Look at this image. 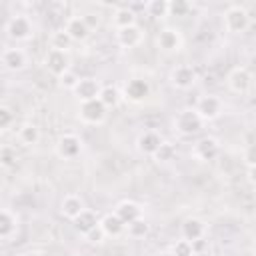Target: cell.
I'll use <instances>...</instances> for the list:
<instances>
[{"mask_svg":"<svg viewBox=\"0 0 256 256\" xmlns=\"http://www.w3.org/2000/svg\"><path fill=\"white\" fill-rule=\"evenodd\" d=\"M196 80H198V72H196L194 66H190V64H178V66L172 68V72H170V82H172V86L178 88V90H188V88H192V86L196 84Z\"/></svg>","mask_w":256,"mask_h":256,"instance_id":"cell-8","label":"cell"},{"mask_svg":"<svg viewBox=\"0 0 256 256\" xmlns=\"http://www.w3.org/2000/svg\"><path fill=\"white\" fill-rule=\"evenodd\" d=\"M114 212L118 214V218H120L126 226L132 224L134 220L142 218V206H140L138 202H134V200H122V202L116 206Z\"/></svg>","mask_w":256,"mask_h":256,"instance_id":"cell-20","label":"cell"},{"mask_svg":"<svg viewBox=\"0 0 256 256\" xmlns=\"http://www.w3.org/2000/svg\"><path fill=\"white\" fill-rule=\"evenodd\" d=\"M80 80H82V78H80L74 70H68V72H64V74L58 78V84H60L64 90H72V92H74Z\"/></svg>","mask_w":256,"mask_h":256,"instance_id":"cell-31","label":"cell"},{"mask_svg":"<svg viewBox=\"0 0 256 256\" xmlns=\"http://www.w3.org/2000/svg\"><path fill=\"white\" fill-rule=\"evenodd\" d=\"M180 234L184 240H190V242H196V240H202L204 234H206V224L200 220V218H186L180 226Z\"/></svg>","mask_w":256,"mask_h":256,"instance_id":"cell-19","label":"cell"},{"mask_svg":"<svg viewBox=\"0 0 256 256\" xmlns=\"http://www.w3.org/2000/svg\"><path fill=\"white\" fill-rule=\"evenodd\" d=\"M176 256H194L196 252H194V246H192V242L190 240H184V238H180V240H176L174 244H172V248H170Z\"/></svg>","mask_w":256,"mask_h":256,"instance_id":"cell-32","label":"cell"},{"mask_svg":"<svg viewBox=\"0 0 256 256\" xmlns=\"http://www.w3.org/2000/svg\"><path fill=\"white\" fill-rule=\"evenodd\" d=\"M254 142H256V132H254Z\"/></svg>","mask_w":256,"mask_h":256,"instance_id":"cell-41","label":"cell"},{"mask_svg":"<svg viewBox=\"0 0 256 256\" xmlns=\"http://www.w3.org/2000/svg\"><path fill=\"white\" fill-rule=\"evenodd\" d=\"M106 106L96 98V100H88V102H80L78 106V118L84 122V124H92V126H98L106 120Z\"/></svg>","mask_w":256,"mask_h":256,"instance_id":"cell-4","label":"cell"},{"mask_svg":"<svg viewBox=\"0 0 256 256\" xmlns=\"http://www.w3.org/2000/svg\"><path fill=\"white\" fill-rule=\"evenodd\" d=\"M222 110H224V104H222V100H220L218 96H214V94H206V96H202V98L196 102V112L200 114V118H202L204 122H212V120L220 118Z\"/></svg>","mask_w":256,"mask_h":256,"instance_id":"cell-7","label":"cell"},{"mask_svg":"<svg viewBox=\"0 0 256 256\" xmlns=\"http://www.w3.org/2000/svg\"><path fill=\"white\" fill-rule=\"evenodd\" d=\"M18 140H20L24 146H34V144H38V140H40V128H38L36 124H32V122L22 124L20 130H18Z\"/></svg>","mask_w":256,"mask_h":256,"instance_id":"cell-26","label":"cell"},{"mask_svg":"<svg viewBox=\"0 0 256 256\" xmlns=\"http://www.w3.org/2000/svg\"><path fill=\"white\" fill-rule=\"evenodd\" d=\"M116 40L122 48H136L144 42V30L134 24V26H128V28H122V30H116Z\"/></svg>","mask_w":256,"mask_h":256,"instance_id":"cell-14","label":"cell"},{"mask_svg":"<svg viewBox=\"0 0 256 256\" xmlns=\"http://www.w3.org/2000/svg\"><path fill=\"white\" fill-rule=\"evenodd\" d=\"M84 238H86V240H88L90 244H100V242H104V238H106V234H104V230H102V226L98 224V226H96V228H92V230H90V232H88V234H86Z\"/></svg>","mask_w":256,"mask_h":256,"instance_id":"cell-35","label":"cell"},{"mask_svg":"<svg viewBox=\"0 0 256 256\" xmlns=\"http://www.w3.org/2000/svg\"><path fill=\"white\" fill-rule=\"evenodd\" d=\"M100 82L96 78H82L74 90V96L78 98V102H88V100H96L100 96Z\"/></svg>","mask_w":256,"mask_h":256,"instance_id":"cell-16","label":"cell"},{"mask_svg":"<svg viewBox=\"0 0 256 256\" xmlns=\"http://www.w3.org/2000/svg\"><path fill=\"white\" fill-rule=\"evenodd\" d=\"M162 142H164V140L160 138L158 132H154V130H146V132H142V134L138 136V140H136V148H138V152L144 154V156H154Z\"/></svg>","mask_w":256,"mask_h":256,"instance_id":"cell-17","label":"cell"},{"mask_svg":"<svg viewBox=\"0 0 256 256\" xmlns=\"http://www.w3.org/2000/svg\"><path fill=\"white\" fill-rule=\"evenodd\" d=\"M158 256H176V254H174L172 250H164V252H160Z\"/></svg>","mask_w":256,"mask_h":256,"instance_id":"cell-40","label":"cell"},{"mask_svg":"<svg viewBox=\"0 0 256 256\" xmlns=\"http://www.w3.org/2000/svg\"><path fill=\"white\" fill-rule=\"evenodd\" d=\"M16 230H18V216L14 212H10L8 208H4L0 212V238L8 240L16 234Z\"/></svg>","mask_w":256,"mask_h":256,"instance_id":"cell-21","label":"cell"},{"mask_svg":"<svg viewBox=\"0 0 256 256\" xmlns=\"http://www.w3.org/2000/svg\"><path fill=\"white\" fill-rule=\"evenodd\" d=\"M72 224H74V230L76 232H80V234H88L92 228H96L98 224H100V220H98V216H96V212H92V210H84L78 218H74L72 220Z\"/></svg>","mask_w":256,"mask_h":256,"instance_id":"cell-22","label":"cell"},{"mask_svg":"<svg viewBox=\"0 0 256 256\" xmlns=\"http://www.w3.org/2000/svg\"><path fill=\"white\" fill-rule=\"evenodd\" d=\"M150 84L144 78H130L122 88V98H126L132 104H140L150 96Z\"/></svg>","mask_w":256,"mask_h":256,"instance_id":"cell-6","label":"cell"},{"mask_svg":"<svg viewBox=\"0 0 256 256\" xmlns=\"http://www.w3.org/2000/svg\"><path fill=\"white\" fill-rule=\"evenodd\" d=\"M204 126V120L200 118V114L196 112V108H184L176 114L174 118V130L182 136H192L198 134Z\"/></svg>","mask_w":256,"mask_h":256,"instance_id":"cell-2","label":"cell"},{"mask_svg":"<svg viewBox=\"0 0 256 256\" xmlns=\"http://www.w3.org/2000/svg\"><path fill=\"white\" fill-rule=\"evenodd\" d=\"M6 34H8V38H12L16 42L30 40L32 34H34V24H32V20L28 16L16 14L12 18H8V22H6Z\"/></svg>","mask_w":256,"mask_h":256,"instance_id":"cell-3","label":"cell"},{"mask_svg":"<svg viewBox=\"0 0 256 256\" xmlns=\"http://www.w3.org/2000/svg\"><path fill=\"white\" fill-rule=\"evenodd\" d=\"M82 18H84V22L88 24V28H90V30H94V28L100 24V18H98V14H84Z\"/></svg>","mask_w":256,"mask_h":256,"instance_id":"cell-38","label":"cell"},{"mask_svg":"<svg viewBox=\"0 0 256 256\" xmlns=\"http://www.w3.org/2000/svg\"><path fill=\"white\" fill-rule=\"evenodd\" d=\"M192 154H194V158L200 160V162H212V160H216L218 154H220V144H218L216 138L204 136V138L196 140V144H194V148H192Z\"/></svg>","mask_w":256,"mask_h":256,"instance_id":"cell-11","label":"cell"},{"mask_svg":"<svg viewBox=\"0 0 256 256\" xmlns=\"http://www.w3.org/2000/svg\"><path fill=\"white\" fill-rule=\"evenodd\" d=\"M144 10L150 18L160 20V18L170 16V2L168 0H150V2L144 4Z\"/></svg>","mask_w":256,"mask_h":256,"instance_id":"cell-25","label":"cell"},{"mask_svg":"<svg viewBox=\"0 0 256 256\" xmlns=\"http://www.w3.org/2000/svg\"><path fill=\"white\" fill-rule=\"evenodd\" d=\"M228 88L234 94H248L252 88V74L244 66H236L228 74Z\"/></svg>","mask_w":256,"mask_h":256,"instance_id":"cell-10","label":"cell"},{"mask_svg":"<svg viewBox=\"0 0 256 256\" xmlns=\"http://www.w3.org/2000/svg\"><path fill=\"white\" fill-rule=\"evenodd\" d=\"M44 66H46V70H48L52 76L60 78L64 72L70 70V56H68V52H64V50L50 48V50L46 52V56H44Z\"/></svg>","mask_w":256,"mask_h":256,"instance_id":"cell-5","label":"cell"},{"mask_svg":"<svg viewBox=\"0 0 256 256\" xmlns=\"http://www.w3.org/2000/svg\"><path fill=\"white\" fill-rule=\"evenodd\" d=\"M70 44H72V38L66 34L64 28L52 32V36H50V48H56V50H64L66 52L70 48Z\"/></svg>","mask_w":256,"mask_h":256,"instance_id":"cell-30","label":"cell"},{"mask_svg":"<svg viewBox=\"0 0 256 256\" xmlns=\"http://www.w3.org/2000/svg\"><path fill=\"white\" fill-rule=\"evenodd\" d=\"M64 30L72 38V42H84L90 36V32H92L82 16H70L66 20V24H64Z\"/></svg>","mask_w":256,"mask_h":256,"instance_id":"cell-15","label":"cell"},{"mask_svg":"<svg viewBox=\"0 0 256 256\" xmlns=\"http://www.w3.org/2000/svg\"><path fill=\"white\" fill-rule=\"evenodd\" d=\"M56 152H58V156L64 158V160H74V158H78L80 152H82V140H80L76 134L66 132V134H62V136L58 138V142H56Z\"/></svg>","mask_w":256,"mask_h":256,"instance_id":"cell-9","label":"cell"},{"mask_svg":"<svg viewBox=\"0 0 256 256\" xmlns=\"http://www.w3.org/2000/svg\"><path fill=\"white\" fill-rule=\"evenodd\" d=\"M158 164H168V162H172L174 158H176V146L172 144V142H162L160 144V148L156 150V154L152 156Z\"/></svg>","mask_w":256,"mask_h":256,"instance_id":"cell-28","label":"cell"},{"mask_svg":"<svg viewBox=\"0 0 256 256\" xmlns=\"http://www.w3.org/2000/svg\"><path fill=\"white\" fill-rule=\"evenodd\" d=\"M254 250H256V242H254Z\"/></svg>","mask_w":256,"mask_h":256,"instance_id":"cell-42","label":"cell"},{"mask_svg":"<svg viewBox=\"0 0 256 256\" xmlns=\"http://www.w3.org/2000/svg\"><path fill=\"white\" fill-rule=\"evenodd\" d=\"M156 46L158 50L166 52V54H172V52H178L182 48V34L178 28H162L156 36Z\"/></svg>","mask_w":256,"mask_h":256,"instance_id":"cell-12","label":"cell"},{"mask_svg":"<svg viewBox=\"0 0 256 256\" xmlns=\"http://www.w3.org/2000/svg\"><path fill=\"white\" fill-rule=\"evenodd\" d=\"M192 10V4L186 0H172L170 2V16H188Z\"/></svg>","mask_w":256,"mask_h":256,"instance_id":"cell-33","label":"cell"},{"mask_svg":"<svg viewBox=\"0 0 256 256\" xmlns=\"http://www.w3.org/2000/svg\"><path fill=\"white\" fill-rule=\"evenodd\" d=\"M248 180L256 186V166H250V168H248Z\"/></svg>","mask_w":256,"mask_h":256,"instance_id":"cell-39","label":"cell"},{"mask_svg":"<svg viewBox=\"0 0 256 256\" xmlns=\"http://www.w3.org/2000/svg\"><path fill=\"white\" fill-rule=\"evenodd\" d=\"M100 226H102L104 234H106V236H110V238H116V236H120V234L126 230V224L118 218V214H116V212L106 214V216L100 220Z\"/></svg>","mask_w":256,"mask_h":256,"instance_id":"cell-23","label":"cell"},{"mask_svg":"<svg viewBox=\"0 0 256 256\" xmlns=\"http://www.w3.org/2000/svg\"><path fill=\"white\" fill-rule=\"evenodd\" d=\"M244 162L248 164V168L250 166H256V142H252V144L246 146V150H244Z\"/></svg>","mask_w":256,"mask_h":256,"instance_id":"cell-37","label":"cell"},{"mask_svg":"<svg viewBox=\"0 0 256 256\" xmlns=\"http://www.w3.org/2000/svg\"><path fill=\"white\" fill-rule=\"evenodd\" d=\"M84 210H86L84 200H82L78 194H68V196H64L62 202H60V214H62L64 218H68V220L78 218Z\"/></svg>","mask_w":256,"mask_h":256,"instance_id":"cell-18","label":"cell"},{"mask_svg":"<svg viewBox=\"0 0 256 256\" xmlns=\"http://www.w3.org/2000/svg\"><path fill=\"white\" fill-rule=\"evenodd\" d=\"M148 232H150V224H148L144 218H138V220H134L132 224L126 226V234H128L130 238H134V240L144 238Z\"/></svg>","mask_w":256,"mask_h":256,"instance_id":"cell-29","label":"cell"},{"mask_svg":"<svg viewBox=\"0 0 256 256\" xmlns=\"http://www.w3.org/2000/svg\"><path fill=\"white\" fill-rule=\"evenodd\" d=\"M222 24H224L226 32H230V34H242L250 26V14L240 4L228 6L226 12H224V16H222Z\"/></svg>","mask_w":256,"mask_h":256,"instance_id":"cell-1","label":"cell"},{"mask_svg":"<svg viewBox=\"0 0 256 256\" xmlns=\"http://www.w3.org/2000/svg\"><path fill=\"white\" fill-rule=\"evenodd\" d=\"M112 22H114L116 30L134 26V24H136V12H134L130 6H120V8L114 10V14H112Z\"/></svg>","mask_w":256,"mask_h":256,"instance_id":"cell-24","label":"cell"},{"mask_svg":"<svg viewBox=\"0 0 256 256\" xmlns=\"http://www.w3.org/2000/svg\"><path fill=\"white\" fill-rule=\"evenodd\" d=\"M98 100H100V102H102L106 108H116V106L120 104V100H122V92H120L116 86L106 84V86H102Z\"/></svg>","mask_w":256,"mask_h":256,"instance_id":"cell-27","label":"cell"},{"mask_svg":"<svg viewBox=\"0 0 256 256\" xmlns=\"http://www.w3.org/2000/svg\"><path fill=\"white\" fill-rule=\"evenodd\" d=\"M28 64V56L22 48H6L2 52V66L10 72H20Z\"/></svg>","mask_w":256,"mask_h":256,"instance_id":"cell-13","label":"cell"},{"mask_svg":"<svg viewBox=\"0 0 256 256\" xmlns=\"http://www.w3.org/2000/svg\"><path fill=\"white\" fill-rule=\"evenodd\" d=\"M14 122V112L8 108V106H0V128L2 130H8Z\"/></svg>","mask_w":256,"mask_h":256,"instance_id":"cell-34","label":"cell"},{"mask_svg":"<svg viewBox=\"0 0 256 256\" xmlns=\"http://www.w3.org/2000/svg\"><path fill=\"white\" fill-rule=\"evenodd\" d=\"M0 162H2L4 168H10V166L16 162V152H14L12 148H2V152H0Z\"/></svg>","mask_w":256,"mask_h":256,"instance_id":"cell-36","label":"cell"}]
</instances>
